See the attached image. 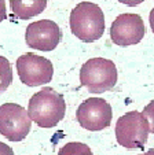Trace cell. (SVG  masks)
<instances>
[{"label":"cell","instance_id":"13","mask_svg":"<svg viewBox=\"0 0 154 155\" xmlns=\"http://www.w3.org/2000/svg\"><path fill=\"white\" fill-rule=\"evenodd\" d=\"M143 117L147 120L149 124V132L154 133V100H151L145 108H143Z\"/></svg>","mask_w":154,"mask_h":155},{"label":"cell","instance_id":"17","mask_svg":"<svg viewBox=\"0 0 154 155\" xmlns=\"http://www.w3.org/2000/svg\"><path fill=\"white\" fill-rule=\"evenodd\" d=\"M143 155H154V148H151V150H149V151H146Z\"/></svg>","mask_w":154,"mask_h":155},{"label":"cell","instance_id":"15","mask_svg":"<svg viewBox=\"0 0 154 155\" xmlns=\"http://www.w3.org/2000/svg\"><path fill=\"white\" fill-rule=\"evenodd\" d=\"M6 17H7V14H6V2L0 0V22L6 19Z\"/></svg>","mask_w":154,"mask_h":155},{"label":"cell","instance_id":"3","mask_svg":"<svg viewBox=\"0 0 154 155\" xmlns=\"http://www.w3.org/2000/svg\"><path fill=\"white\" fill-rule=\"evenodd\" d=\"M80 81L92 94L110 91L117 82L116 64L105 58L88 59L80 69Z\"/></svg>","mask_w":154,"mask_h":155},{"label":"cell","instance_id":"6","mask_svg":"<svg viewBox=\"0 0 154 155\" xmlns=\"http://www.w3.org/2000/svg\"><path fill=\"white\" fill-rule=\"evenodd\" d=\"M17 70L21 81L28 87L44 85L53 80L54 68L51 61L33 52H26L17 59Z\"/></svg>","mask_w":154,"mask_h":155},{"label":"cell","instance_id":"7","mask_svg":"<svg viewBox=\"0 0 154 155\" xmlns=\"http://www.w3.org/2000/svg\"><path fill=\"white\" fill-rule=\"evenodd\" d=\"M76 117L81 128L96 132L110 126L113 113L110 104L105 99L90 97L79 106Z\"/></svg>","mask_w":154,"mask_h":155},{"label":"cell","instance_id":"16","mask_svg":"<svg viewBox=\"0 0 154 155\" xmlns=\"http://www.w3.org/2000/svg\"><path fill=\"white\" fill-rule=\"evenodd\" d=\"M149 21H150L151 30H153V33H154V8L150 11V17H149Z\"/></svg>","mask_w":154,"mask_h":155},{"label":"cell","instance_id":"12","mask_svg":"<svg viewBox=\"0 0 154 155\" xmlns=\"http://www.w3.org/2000/svg\"><path fill=\"white\" fill-rule=\"evenodd\" d=\"M58 155H94L91 148L84 143L79 141H72L67 143L59 150Z\"/></svg>","mask_w":154,"mask_h":155},{"label":"cell","instance_id":"14","mask_svg":"<svg viewBox=\"0 0 154 155\" xmlns=\"http://www.w3.org/2000/svg\"><path fill=\"white\" fill-rule=\"evenodd\" d=\"M0 155H14V151L10 146L0 141Z\"/></svg>","mask_w":154,"mask_h":155},{"label":"cell","instance_id":"11","mask_svg":"<svg viewBox=\"0 0 154 155\" xmlns=\"http://www.w3.org/2000/svg\"><path fill=\"white\" fill-rule=\"evenodd\" d=\"M12 70L11 63L4 56H0V94H3L7 88L11 85Z\"/></svg>","mask_w":154,"mask_h":155},{"label":"cell","instance_id":"10","mask_svg":"<svg viewBox=\"0 0 154 155\" xmlns=\"http://www.w3.org/2000/svg\"><path fill=\"white\" fill-rule=\"evenodd\" d=\"M14 15L21 19H29L44 11L47 7L46 0H35V2H25V0H11L10 2Z\"/></svg>","mask_w":154,"mask_h":155},{"label":"cell","instance_id":"2","mask_svg":"<svg viewBox=\"0 0 154 155\" xmlns=\"http://www.w3.org/2000/svg\"><path fill=\"white\" fill-rule=\"evenodd\" d=\"M69 24L70 30L77 38L85 43H92L103 36L105 15L98 4L81 2L72 10Z\"/></svg>","mask_w":154,"mask_h":155},{"label":"cell","instance_id":"8","mask_svg":"<svg viewBox=\"0 0 154 155\" xmlns=\"http://www.w3.org/2000/svg\"><path fill=\"white\" fill-rule=\"evenodd\" d=\"M145 32V22L142 17L132 12H125L113 21L110 26V38L117 45L128 47L140 43Z\"/></svg>","mask_w":154,"mask_h":155},{"label":"cell","instance_id":"5","mask_svg":"<svg viewBox=\"0 0 154 155\" xmlns=\"http://www.w3.org/2000/svg\"><path fill=\"white\" fill-rule=\"evenodd\" d=\"M32 120L22 106L4 103L0 106V135L10 141H21L29 135Z\"/></svg>","mask_w":154,"mask_h":155},{"label":"cell","instance_id":"9","mask_svg":"<svg viewBox=\"0 0 154 155\" xmlns=\"http://www.w3.org/2000/svg\"><path fill=\"white\" fill-rule=\"evenodd\" d=\"M62 38L61 28L51 19L36 21L29 24L25 32V41L39 51H53Z\"/></svg>","mask_w":154,"mask_h":155},{"label":"cell","instance_id":"1","mask_svg":"<svg viewBox=\"0 0 154 155\" xmlns=\"http://www.w3.org/2000/svg\"><path fill=\"white\" fill-rule=\"evenodd\" d=\"M66 113V102L63 96L54 89L46 87L29 100V118L40 128H54L59 124Z\"/></svg>","mask_w":154,"mask_h":155},{"label":"cell","instance_id":"4","mask_svg":"<svg viewBox=\"0 0 154 155\" xmlns=\"http://www.w3.org/2000/svg\"><path fill=\"white\" fill-rule=\"evenodd\" d=\"M149 136L147 120L139 111H129L118 118L116 124V139L125 148L143 150Z\"/></svg>","mask_w":154,"mask_h":155}]
</instances>
